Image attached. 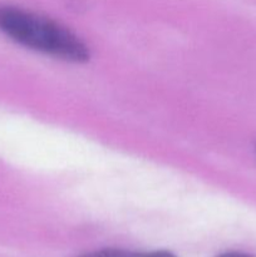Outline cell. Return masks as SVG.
Segmentation results:
<instances>
[{"label":"cell","instance_id":"6da1fadb","mask_svg":"<svg viewBox=\"0 0 256 257\" xmlns=\"http://www.w3.org/2000/svg\"><path fill=\"white\" fill-rule=\"evenodd\" d=\"M0 33L29 49L67 62L89 59V49L67 28L44 17L17 8H0Z\"/></svg>","mask_w":256,"mask_h":257},{"label":"cell","instance_id":"7a4b0ae2","mask_svg":"<svg viewBox=\"0 0 256 257\" xmlns=\"http://www.w3.org/2000/svg\"><path fill=\"white\" fill-rule=\"evenodd\" d=\"M79 257H150V252H131V251L118 250V248H105V250L84 253Z\"/></svg>","mask_w":256,"mask_h":257},{"label":"cell","instance_id":"3957f363","mask_svg":"<svg viewBox=\"0 0 256 257\" xmlns=\"http://www.w3.org/2000/svg\"><path fill=\"white\" fill-rule=\"evenodd\" d=\"M217 257H252L245 252H237V251H231V252H225L222 255L217 256Z\"/></svg>","mask_w":256,"mask_h":257},{"label":"cell","instance_id":"277c9868","mask_svg":"<svg viewBox=\"0 0 256 257\" xmlns=\"http://www.w3.org/2000/svg\"><path fill=\"white\" fill-rule=\"evenodd\" d=\"M150 255L151 257H176L168 251H153V252H150Z\"/></svg>","mask_w":256,"mask_h":257},{"label":"cell","instance_id":"5b68a950","mask_svg":"<svg viewBox=\"0 0 256 257\" xmlns=\"http://www.w3.org/2000/svg\"><path fill=\"white\" fill-rule=\"evenodd\" d=\"M255 152H256V147H255Z\"/></svg>","mask_w":256,"mask_h":257}]
</instances>
